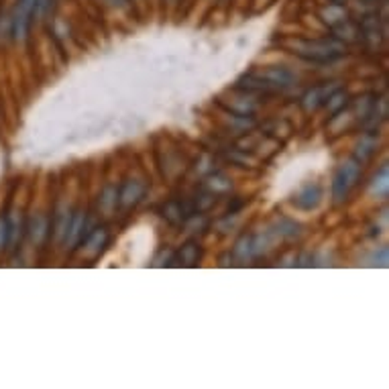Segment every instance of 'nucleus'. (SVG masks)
I'll return each mask as SVG.
<instances>
[{
	"label": "nucleus",
	"mask_w": 389,
	"mask_h": 389,
	"mask_svg": "<svg viewBox=\"0 0 389 389\" xmlns=\"http://www.w3.org/2000/svg\"><path fill=\"white\" fill-rule=\"evenodd\" d=\"M371 192L377 198H386L389 192V178H388V167H381V171L375 176V180L371 183Z\"/></svg>",
	"instance_id": "nucleus-11"
},
{
	"label": "nucleus",
	"mask_w": 389,
	"mask_h": 389,
	"mask_svg": "<svg viewBox=\"0 0 389 389\" xmlns=\"http://www.w3.org/2000/svg\"><path fill=\"white\" fill-rule=\"evenodd\" d=\"M334 90H339L337 84H330V86L326 84V86H316V88H312L310 92H306V96L302 98L304 108H306V111H316L318 106L326 104L328 96H330Z\"/></svg>",
	"instance_id": "nucleus-5"
},
{
	"label": "nucleus",
	"mask_w": 389,
	"mask_h": 389,
	"mask_svg": "<svg viewBox=\"0 0 389 389\" xmlns=\"http://www.w3.org/2000/svg\"><path fill=\"white\" fill-rule=\"evenodd\" d=\"M163 216H165L169 222H180V220H182V206H178L176 202L167 204V206L163 208Z\"/></svg>",
	"instance_id": "nucleus-20"
},
{
	"label": "nucleus",
	"mask_w": 389,
	"mask_h": 389,
	"mask_svg": "<svg viewBox=\"0 0 389 389\" xmlns=\"http://www.w3.org/2000/svg\"><path fill=\"white\" fill-rule=\"evenodd\" d=\"M106 2H108V4H113V6H125L129 0H106Z\"/></svg>",
	"instance_id": "nucleus-23"
},
{
	"label": "nucleus",
	"mask_w": 389,
	"mask_h": 389,
	"mask_svg": "<svg viewBox=\"0 0 389 389\" xmlns=\"http://www.w3.org/2000/svg\"><path fill=\"white\" fill-rule=\"evenodd\" d=\"M334 33H337V39H344V41H355L357 35H359V29L351 21H343V23L334 24Z\"/></svg>",
	"instance_id": "nucleus-13"
},
{
	"label": "nucleus",
	"mask_w": 389,
	"mask_h": 389,
	"mask_svg": "<svg viewBox=\"0 0 389 389\" xmlns=\"http://www.w3.org/2000/svg\"><path fill=\"white\" fill-rule=\"evenodd\" d=\"M375 147H377V141H375L373 137H369V135H365V137L361 139V143L357 145V153H355V160L359 161V163L367 161L369 157H371V155H373Z\"/></svg>",
	"instance_id": "nucleus-12"
},
{
	"label": "nucleus",
	"mask_w": 389,
	"mask_h": 389,
	"mask_svg": "<svg viewBox=\"0 0 389 389\" xmlns=\"http://www.w3.org/2000/svg\"><path fill=\"white\" fill-rule=\"evenodd\" d=\"M35 6H37V0H19L17 2L13 19H10V31L17 41L27 39L29 27H31V17L35 15Z\"/></svg>",
	"instance_id": "nucleus-3"
},
{
	"label": "nucleus",
	"mask_w": 389,
	"mask_h": 389,
	"mask_svg": "<svg viewBox=\"0 0 389 389\" xmlns=\"http://www.w3.org/2000/svg\"><path fill=\"white\" fill-rule=\"evenodd\" d=\"M84 227H86V214H84V212H78V214L71 218V222H69L68 234H66V243H69V245L78 243V241L82 239V230H84Z\"/></svg>",
	"instance_id": "nucleus-9"
},
{
	"label": "nucleus",
	"mask_w": 389,
	"mask_h": 389,
	"mask_svg": "<svg viewBox=\"0 0 389 389\" xmlns=\"http://www.w3.org/2000/svg\"><path fill=\"white\" fill-rule=\"evenodd\" d=\"M346 102H348V96L344 94V92H339L334 90L330 96H328V100H326V106L330 108V113H339L341 108L346 106Z\"/></svg>",
	"instance_id": "nucleus-15"
},
{
	"label": "nucleus",
	"mask_w": 389,
	"mask_h": 389,
	"mask_svg": "<svg viewBox=\"0 0 389 389\" xmlns=\"http://www.w3.org/2000/svg\"><path fill=\"white\" fill-rule=\"evenodd\" d=\"M208 185H210V190L212 192H227V190H230V180H227V178H222V176H214L210 182H208Z\"/></svg>",
	"instance_id": "nucleus-21"
},
{
	"label": "nucleus",
	"mask_w": 389,
	"mask_h": 389,
	"mask_svg": "<svg viewBox=\"0 0 389 389\" xmlns=\"http://www.w3.org/2000/svg\"><path fill=\"white\" fill-rule=\"evenodd\" d=\"M180 257H182V261L185 265H192V263H196L198 261V257H200V251H198V247L196 245H185L180 253Z\"/></svg>",
	"instance_id": "nucleus-19"
},
{
	"label": "nucleus",
	"mask_w": 389,
	"mask_h": 389,
	"mask_svg": "<svg viewBox=\"0 0 389 389\" xmlns=\"http://www.w3.org/2000/svg\"><path fill=\"white\" fill-rule=\"evenodd\" d=\"M47 229H49V222H47L45 216H35L33 220V227H31V236L35 243H43V239L47 236Z\"/></svg>",
	"instance_id": "nucleus-14"
},
{
	"label": "nucleus",
	"mask_w": 389,
	"mask_h": 389,
	"mask_svg": "<svg viewBox=\"0 0 389 389\" xmlns=\"http://www.w3.org/2000/svg\"><path fill=\"white\" fill-rule=\"evenodd\" d=\"M69 222H71V216H69V212H62L59 216H57V222H55V236L57 239H66V234H68V229H69Z\"/></svg>",
	"instance_id": "nucleus-17"
},
{
	"label": "nucleus",
	"mask_w": 389,
	"mask_h": 389,
	"mask_svg": "<svg viewBox=\"0 0 389 389\" xmlns=\"http://www.w3.org/2000/svg\"><path fill=\"white\" fill-rule=\"evenodd\" d=\"M332 2H339V4H343L344 0H332Z\"/></svg>",
	"instance_id": "nucleus-24"
},
{
	"label": "nucleus",
	"mask_w": 389,
	"mask_h": 389,
	"mask_svg": "<svg viewBox=\"0 0 389 389\" xmlns=\"http://www.w3.org/2000/svg\"><path fill=\"white\" fill-rule=\"evenodd\" d=\"M322 21L328 23L330 27L346 21V10H344L343 4L332 2V4H328V6H324V8H322Z\"/></svg>",
	"instance_id": "nucleus-8"
},
{
	"label": "nucleus",
	"mask_w": 389,
	"mask_h": 389,
	"mask_svg": "<svg viewBox=\"0 0 389 389\" xmlns=\"http://www.w3.org/2000/svg\"><path fill=\"white\" fill-rule=\"evenodd\" d=\"M322 200V188L318 183H306L294 196V204L299 210H316Z\"/></svg>",
	"instance_id": "nucleus-4"
},
{
	"label": "nucleus",
	"mask_w": 389,
	"mask_h": 389,
	"mask_svg": "<svg viewBox=\"0 0 389 389\" xmlns=\"http://www.w3.org/2000/svg\"><path fill=\"white\" fill-rule=\"evenodd\" d=\"M143 194H145V183L139 182V180H129L122 185L118 198H120L122 206H135L139 200L143 198Z\"/></svg>",
	"instance_id": "nucleus-6"
},
{
	"label": "nucleus",
	"mask_w": 389,
	"mask_h": 389,
	"mask_svg": "<svg viewBox=\"0 0 389 389\" xmlns=\"http://www.w3.org/2000/svg\"><path fill=\"white\" fill-rule=\"evenodd\" d=\"M116 202H118V192L116 188H106L102 192V198H100V208L104 212H111L113 208H116Z\"/></svg>",
	"instance_id": "nucleus-16"
},
{
	"label": "nucleus",
	"mask_w": 389,
	"mask_h": 389,
	"mask_svg": "<svg viewBox=\"0 0 389 389\" xmlns=\"http://www.w3.org/2000/svg\"><path fill=\"white\" fill-rule=\"evenodd\" d=\"M290 47L294 49V53H298L299 57L310 59V62H332L337 57H341L344 53V45L341 41H292Z\"/></svg>",
	"instance_id": "nucleus-1"
},
{
	"label": "nucleus",
	"mask_w": 389,
	"mask_h": 389,
	"mask_svg": "<svg viewBox=\"0 0 389 389\" xmlns=\"http://www.w3.org/2000/svg\"><path fill=\"white\" fill-rule=\"evenodd\" d=\"M257 76H261V78H265L267 82H271L274 86H277L279 90H283V88H288L292 82H294V76H292V71H288V69L283 68H267V69H261V71H255Z\"/></svg>",
	"instance_id": "nucleus-7"
},
{
	"label": "nucleus",
	"mask_w": 389,
	"mask_h": 389,
	"mask_svg": "<svg viewBox=\"0 0 389 389\" xmlns=\"http://www.w3.org/2000/svg\"><path fill=\"white\" fill-rule=\"evenodd\" d=\"M234 253H236V257H241L243 261H247V259H251L253 255V241L251 239H241L239 243H236V249H234Z\"/></svg>",
	"instance_id": "nucleus-18"
},
{
	"label": "nucleus",
	"mask_w": 389,
	"mask_h": 389,
	"mask_svg": "<svg viewBox=\"0 0 389 389\" xmlns=\"http://www.w3.org/2000/svg\"><path fill=\"white\" fill-rule=\"evenodd\" d=\"M6 239H8V222L4 218H0V249L4 247Z\"/></svg>",
	"instance_id": "nucleus-22"
},
{
	"label": "nucleus",
	"mask_w": 389,
	"mask_h": 389,
	"mask_svg": "<svg viewBox=\"0 0 389 389\" xmlns=\"http://www.w3.org/2000/svg\"><path fill=\"white\" fill-rule=\"evenodd\" d=\"M106 239H108V234H106V229H96V230H94L90 236L86 239V243H84V247H86L88 255H94V253L100 251V249L104 247Z\"/></svg>",
	"instance_id": "nucleus-10"
},
{
	"label": "nucleus",
	"mask_w": 389,
	"mask_h": 389,
	"mask_svg": "<svg viewBox=\"0 0 389 389\" xmlns=\"http://www.w3.org/2000/svg\"><path fill=\"white\" fill-rule=\"evenodd\" d=\"M361 178V163L357 160H348L341 163V167L334 174L332 180V198L337 202H343L344 198L351 194V190L355 188V183Z\"/></svg>",
	"instance_id": "nucleus-2"
}]
</instances>
